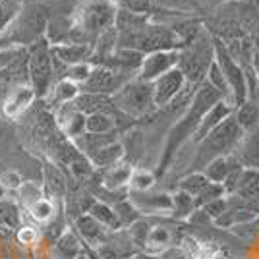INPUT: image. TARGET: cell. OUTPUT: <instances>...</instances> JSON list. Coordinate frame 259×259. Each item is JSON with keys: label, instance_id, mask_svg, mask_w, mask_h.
<instances>
[{"label": "cell", "instance_id": "obj_1", "mask_svg": "<svg viewBox=\"0 0 259 259\" xmlns=\"http://www.w3.org/2000/svg\"><path fill=\"white\" fill-rule=\"evenodd\" d=\"M219 101H223V99L219 97V93L207 81H201L199 85H195L194 95L190 99L184 114L174 122L170 130H168V134H166V141H164V147H162L159 168H157V174H155L157 178H161L162 174L168 170V166L172 164L174 155L178 153V149L182 147L184 143L192 141L201 118L207 114V110L213 105H217Z\"/></svg>", "mask_w": 259, "mask_h": 259}, {"label": "cell", "instance_id": "obj_2", "mask_svg": "<svg viewBox=\"0 0 259 259\" xmlns=\"http://www.w3.org/2000/svg\"><path fill=\"white\" fill-rule=\"evenodd\" d=\"M242 138H244V130L238 126L234 112H232L209 136H205L197 143V151H195V157L190 162L188 172H201L207 166V162H211L213 159L232 155L236 151L238 143L242 141Z\"/></svg>", "mask_w": 259, "mask_h": 259}, {"label": "cell", "instance_id": "obj_3", "mask_svg": "<svg viewBox=\"0 0 259 259\" xmlns=\"http://www.w3.org/2000/svg\"><path fill=\"white\" fill-rule=\"evenodd\" d=\"M184 47L182 39L176 35L170 25L147 22L140 29L118 33L116 37V49H130L138 51L143 56L157 53V51H180Z\"/></svg>", "mask_w": 259, "mask_h": 259}, {"label": "cell", "instance_id": "obj_4", "mask_svg": "<svg viewBox=\"0 0 259 259\" xmlns=\"http://www.w3.org/2000/svg\"><path fill=\"white\" fill-rule=\"evenodd\" d=\"M213 58V37L205 31H199L190 43H186L180 49L178 68L188 83L199 85L205 79Z\"/></svg>", "mask_w": 259, "mask_h": 259}, {"label": "cell", "instance_id": "obj_5", "mask_svg": "<svg viewBox=\"0 0 259 259\" xmlns=\"http://www.w3.org/2000/svg\"><path fill=\"white\" fill-rule=\"evenodd\" d=\"M49 27V10L41 2H27L20 8L16 18L8 25L10 29V43L29 47L35 41L47 37Z\"/></svg>", "mask_w": 259, "mask_h": 259}, {"label": "cell", "instance_id": "obj_6", "mask_svg": "<svg viewBox=\"0 0 259 259\" xmlns=\"http://www.w3.org/2000/svg\"><path fill=\"white\" fill-rule=\"evenodd\" d=\"M54 76V56L49 39L43 37L27 47V79L35 97H45Z\"/></svg>", "mask_w": 259, "mask_h": 259}, {"label": "cell", "instance_id": "obj_7", "mask_svg": "<svg viewBox=\"0 0 259 259\" xmlns=\"http://www.w3.org/2000/svg\"><path fill=\"white\" fill-rule=\"evenodd\" d=\"M112 103L116 110L128 116H149L157 110L153 101V87L147 81L132 77L112 95Z\"/></svg>", "mask_w": 259, "mask_h": 259}, {"label": "cell", "instance_id": "obj_8", "mask_svg": "<svg viewBox=\"0 0 259 259\" xmlns=\"http://www.w3.org/2000/svg\"><path fill=\"white\" fill-rule=\"evenodd\" d=\"M213 56H215L217 66L221 68V72H223V76H225L228 87H230L232 105H234V108L240 107L242 103H246L249 99L248 77H246L244 68L230 56L225 41L223 39H217V37L213 39Z\"/></svg>", "mask_w": 259, "mask_h": 259}, {"label": "cell", "instance_id": "obj_9", "mask_svg": "<svg viewBox=\"0 0 259 259\" xmlns=\"http://www.w3.org/2000/svg\"><path fill=\"white\" fill-rule=\"evenodd\" d=\"M132 76L122 74L116 70H110L105 66H93L87 79L79 85V93H91V95H107L112 97Z\"/></svg>", "mask_w": 259, "mask_h": 259}, {"label": "cell", "instance_id": "obj_10", "mask_svg": "<svg viewBox=\"0 0 259 259\" xmlns=\"http://www.w3.org/2000/svg\"><path fill=\"white\" fill-rule=\"evenodd\" d=\"M178 60H180V51H176V49L174 51H157V53L145 54L136 77L141 79V81L153 83L157 77H161L162 74H166L172 68H176Z\"/></svg>", "mask_w": 259, "mask_h": 259}, {"label": "cell", "instance_id": "obj_11", "mask_svg": "<svg viewBox=\"0 0 259 259\" xmlns=\"http://www.w3.org/2000/svg\"><path fill=\"white\" fill-rule=\"evenodd\" d=\"M186 77L180 72V68L176 66L170 72L162 74L161 77H157L151 83L153 87V101L157 108H166L172 101L182 95L184 87H186Z\"/></svg>", "mask_w": 259, "mask_h": 259}, {"label": "cell", "instance_id": "obj_12", "mask_svg": "<svg viewBox=\"0 0 259 259\" xmlns=\"http://www.w3.org/2000/svg\"><path fill=\"white\" fill-rule=\"evenodd\" d=\"M130 203L140 211L141 215H170L172 199L166 192H128Z\"/></svg>", "mask_w": 259, "mask_h": 259}, {"label": "cell", "instance_id": "obj_13", "mask_svg": "<svg viewBox=\"0 0 259 259\" xmlns=\"http://www.w3.org/2000/svg\"><path fill=\"white\" fill-rule=\"evenodd\" d=\"M0 79L29 81L27 79V47H14L0 53Z\"/></svg>", "mask_w": 259, "mask_h": 259}, {"label": "cell", "instance_id": "obj_14", "mask_svg": "<svg viewBox=\"0 0 259 259\" xmlns=\"http://www.w3.org/2000/svg\"><path fill=\"white\" fill-rule=\"evenodd\" d=\"M51 51L56 62L62 66H76L81 62H89L93 56V45L85 43H58L51 45Z\"/></svg>", "mask_w": 259, "mask_h": 259}, {"label": "cell", "instance_id": "obj_15", "mask_svg": "<svg viewBox=\"0 0 259 259\" xmlns=\"http://www.w3.org/2000/svg\"><path fill=\"white\" fill-rule=\"evenodd\" d=\"M56 124L68 140H76L81 134H85V114L79 112L72 103H66L60 107L56 114Z\"/></svg>", "mask_w": 259, "mask_h": 259}, {"label": "cell", "instance_id": "obj_16", "mask_svg": "<svg viewBox=\"0 0 259 259\" xmlns=\"http://www.w3.org/2000/svg\"><path fill=\"white\" fill-rule=\"evenodd\" d=\"M244 168L259 170V126L249 132H244V138L232 153Z\"/></svg>", "mask_w": 259, "mask_h": 259}, {"label": "cell", "instance_id": "obj_17", "mask_svg": "<svg viewBox=\"0 0 259 259\" xmlns=\"http://www.w3.org/2000/svg\"><path fill=\"white\" fill-rule=\"evenodd\" d=\"M232 112H234V107L228 105V103H225V101H219L217 105H213V107L207 110L205 116L201 118V122H199V126H197V130H195L194 138H192V143L197 145V143L203 140L205 136H209V134L223 122V120L228 118Z\"/></svg>", "mask_w": 259, "mask_h": 259}, {"label": "cell", "instance_id": "obj_18", "mask_svg": "<svg viewBox=\"0 0 259 259\" xmlns=\"http://www.w3.org/2000/svg\"><path fill=\"white\" fill-rule=\"evenodd\" d=\"M72 105L83 112L85 116L89 114H95V112H105V114H112L116 112V107L112 103V97H107V95H91V93H79Z\"/></svg>", "mask_w": 259, "mask_h": 259}, {"label": "cell", "instance_id": "obj_19", "mask_svg": "<svg viewBox=\"0 0 259 259\" xmlns=\"http://www.w3.org/2000/svg\"><path fill=\"white\" fill-rule=\"evenodd\" d=\"M76 228L77 232H79V236L83 238L89 246H93V248L101 246L108 238V234H110V230H107L103 225H99L97 221L91 215H87V213L85 215H79L76 219Z\"/></svg>", "mask_w": 259, "mask_h": 259}, {"label": "cell", "instance_id": "obj_20", "mask_svg": "<svg viewBox=\"0 0 259 259\" xmlns=\"http://www.w3.org/2000/svg\"><path fill=\"white\" fill-rule=\"evenodd\" d=\"M238 166H242V164L238 162L234 155H225V157H217L211 162H207V166L201 172L205 174V178L209 182L223 184L228 174L232 172L234 168H238Z\"/></svg>", "mask_w": 259, "mask_h": 259}, {"label": "cell", "instance_id": "obj_21", "mask_svg": "<svg viewBox=\"0 0 259 259\" xmlns=\"http://www.w3.org/2000/svg\"><path fill=\"white\" fill-rule=\"evenodd\" d=\"M87 159H89V162H91L93 166L107 170L110 166H114V164H118V162L124 161V145H122L120 141H112V143H108L105 147H101V149L95 151L93 155H89Z\"/></svg>", "mask_w": 259, "mask_h": 259}, {"label": "cell", "instance_id": "obj_22", "mask_svg": "<svg viewBox=\"0 0 259 259\" xmlns=\"http://www.w3.org/2000/svg\"><path fill=\"white\" fill-rule=\"evenodd\" d=\"M112 141H118L116 138V132H110V134H81L79 138L74 140V145H76V149L81 155H93L95 151H99L101 147H105L108 143H112Z\"/></svg>", "mask_w": 259, "mask_h": 259}, {"label": "cell", "instance_id": "obj_23", "mask_svg": "<svg viewBox=\"0 0 259 259\" xmlns=\"http://www.w3.org/2000/svg\"><path fill=\"white\" fill-rule=\"evenodd\" d=\"M132 164L130 162H118L114 166H110L103 174V184H105V190L110 192H120L124 190L130 182V176H132Z\"/></svg>", "mask_w": 259, "mask_h": 259}, {"label": "cell", "instance_id": "obj_24", "mask_svg": "<svg viewBox=\"0 0 259 259\" xmlns=\"http://www.w3.org/2000/svg\"><path fill=\"white\" fill-rule=\"evenodd\" d=\"M45 192L51 197H62L66 194V178L60 168V164L45 162Z\"/></svg>", "mask_w": 259, "mask_h": 259}, {"label": "cell", "instance_id": "obj_25", "mask_svg": "<svg viewBox=\"0 0 259 259\" xmlns=\"http://www.w3.org/2000/svg\"><path fill=\"white\" fill-rule=\"evenodd\" d=\"M33 97H35V93H33V89L29 85L16 87V91L12 93L10 99H8V101H6V105H4V112H6V116H10V118L20 116L23 110L31 105Z\"/></svg>", "mask_w": 259, "mask_h": 259}, {"label": "cell", "instance_id": "obj_26", "mask_svg": "<svg viewBox=\"0 0 259 259\" xmlns=\"http://www.w3.org/2000/svg\"><path fill=\"white\" fill-rule=\"evenodd\" d=\"M87 215H91L99 225H103V227L107 228V230H110V232H116V230L122 228V225H120L118 217H116V213H114L112 205H108V203H105V201H97V199H95L93 205L89 207Z\"/></svg>", "mask_w": 259, "mask_h": 259}, {"label": "cell", "instance_id": "obj_27", "mask_svg": "<svg viewBox=\"0 0 259 259\" xmlns=\"http://www.w3.org/2000/svg\"><path fill=\"white\" fill-rule=\"evenodd\" d=\"M234 118H236L238 126L249 132V130L257 128L259 126V103L248 99L246 103H242L240 107L234 108Z\"/></svg>", "mask_w": 259, "mask_h": 259}, {"label": "cell", "instance_id": "obj_28", "mask_svg": "<svg viewBox=\"0 0 259 259\" xmlns=\"http://www.w3.org/2000/svg\"><path fill=\"white\" fill-rule=\"evenodd\" d=\"M172 240H174V232L170 230V227H166V225H157V227H155V225H153L143 251H149V253H153V251H155V253H157V251H162V249H166L172 244Z\"/></svg>", "mask_w": 259, "mask_h": 259}, {"label": "cell", "instance_id": "obj_29", "mask_svg": "<svg viewBox=\"0 0 259 259\" xmlns=\"http://www.w3.org/2000/svg\"><path fill=\"white\" fill-rule=\"evenodd\" d=\"M203 81H207L209 85L213 87L217 93H219V97L223 99L225 103L232 105V93H230V87H228L227 79H225L223 72H221V68L217 66L215 58H213V62H211V66H209V70H207L205 79H203ZM232 107H234V105H232Z\"/></svg>", "mask_w": 259, "mask_h": 259}, {"label": "cell", "instance_id": "obj_30", "mask_svg": "<svg viewBox=\"0 0 259 259\" xmlns=\"http://www.w3.org/2000/svg\"><path fill=\"white\" fill-rule=\"evenodd\" d=\"M170 199H172V211H170V217L176 219V221H184V219H190L195 211V203L194 197L188 194H184L180 190H174L170 194Z\"/></svg>", "mask_w": 259, "mask_h": 259}, {"label": "cell", "instance_id": "obj_31", "mask_svg": "<svg viewBox=\"0 0 259 259\" xmlns=\"http://www.w3.org/2000/svg\"><path fill=\"white\" fill-rule=\"evenodd\" d=\"M85 132L87 134H110L116 132V120L112 114L95 112L85 116Z\"/></svg>", "mask_w": 259, "mask_h": 259}, {"label": "cell", "instance_id": "obj_32", "mask_svg": "<svg viewBox=\"0 0 259 259\" xmlns=\"http://www.w3.org/2000/svg\"><path fill=\"white\" fill-rule=\"evenodd\" d=\"M207 186H209V180L205 178L203 172H186L182 178L178 180V184H176V190H180L184 194L195 197V195L199 194L203 188H207Z\"/></svg>", "mask_w": 259, "mask_h": 259}, {"label": "cell", "instance_id": "obj_33", "mask_svg": "<svg viewBox=\"0 0 259 259\" xmlns=\"http://www.w3.org/2000/svg\"><path fill=\"white\" fill-rule=\"evenodd\" d=\"M79 95V85L70 79H60L53 89V103L62 107L66 103H72Z\"/></svg>", "mask_w": 259, "mask_h": 259}, {"label": "cell", "instance_id": "obj_34", "mask_svg": "<svg viewBox=\"0 0 259 259\" xmlns=\"http://www.w3.org/2000/svg\"><path fill=\"white\" fill-rule=\"evenodd\" d=\"M0 228H20V209L16 203L0 199Z\"/></svg>", "mask_w": 259, "mask_h": 259}, {"label": "cell", "instance_id": "obj_35", "mask_svg": "<svg viewBox=\"0 0 259 259\" xmlns=\"http://www.w3.org/2000/svg\"><path fill=\"white\" fill-rule=\"evenodd\" d=\"M112 209H114V213H116V217H118L122 228L134 225L136 221H140L141 217H143L136 207L130 203L128 197H126V199H122V201H116V203L112 205Z\"/></svg>", "mask_w": 259, "mask_h": 259}, {"label": "cell", "instance_id": "obj_36", "mask_svg": "<svg viewBox=\"0 0 259 259\" xmlns=\"http://www.w3.org/2000/svg\"><path fill=\"white\" fill-rule=\"evenodd\" d=\"M58 249H60V253H62V257L64 259H74L76 255L81 253V242L76 238L74 232H66L62 236L58 238Z\"/></svg>", "mask_w": 259, "mask_h": 259}, {"label": "cell", "instance_id": "obj_37", "mask_svg": "<svg viewBox=\"0 0 259 259\" xmlns=\"http://www.w3.org/2000/svg\"><path fill=\"white\" fill-rule=\"evenodd\" d=\"M155 182H157V176L153 172H147V170H132L128 186L132 192H147V190H151Z\"/></svg>", "mask_w": 259, "mask_h": 259}, {"label": "cell", "instance_id": "obj_38", "mask_svg": "<svg viewBox=\"0 0 259 259\" xmlns=\"http://www.w3.org/2000/svg\"><path fill=\"white\" fill-rule=\"evenodd\" d=\"M225 190H223V186L221 184H215V182H209L207 188H203L199 194L194 197V203H195V209H201L203 205L207 203H211V201H215L219 197H225Z\"/></svg>", "mask_w": 259, "mask_h": 259}, {"label": "cell", "instance_id": "obj_39", "mask_svg": "<svg viewBox=\"0 0 259 259\" xmlns=\"http://www.w3.org/2000/svg\"><path fill=\"white\" fill-rule=\"evenodd\" d=\"M20 8V0H0V31H4L10 25Z\"/></svg>", "mask_w": 259, "mask_h": 259}, {"label": "cell", "instance_id": "obj_40", "mask_svg": "<svg viewBox=\"0 0 259 259\" xmlns=\"http://www.w3.org/2000/svg\"><path fill=\"white\" fill-rule=\"evenodd\" d=\"M91 68H93V66L89 64V62H81V64H76V66H66L64 79H70V81H74L77 85H81L87 79V76H89Z\"/></svg>", "mask_w": 259, "mask_h": 259}, {"label": "cell", "instance_id": "obj_41", "mask_svg": "<svg viewBox=\"0 0 259 259\" xmlns=\"http://www.w3.org/2000/svg\"><path fill=\"white\" fill-rule=\"evenodd\" d=\"M31 215L37 219V221H51L54 215V207H53V201L51 199H47V197H43V199H37L35 203L31 205Z\"/></svg>", "mask_w": 259, "mask_h": 259}, {"label": "cell", "instance_id": "obj_42", "mask_svg": "<svg viewBox=\"0 0 259 259\" xmlns=\"http://www.w3.org/2000/svg\"><path fill=\"white\" fill-rule=\"evenodd\" d=\"M201 211H203V213L207 215V219H211V221L215 223L219 217H223L228 211L227 195H225V197H219V199L211 201V203H207V205H203V207H201Z\"/></svg>", "mask_w": 259, "mask_h": 259}, {"label": "cell", "instance_id": "obj_43", "mask_svg": "<svg viewBox=\"0 0 259 259\" xmlns=\"http://www.w3.org/2000/svg\"><path fill=\"white\" fill-rule=\"evenodd\" d=\"M118 8H124L128 12H136V14H149L153 6V0H112Z\"/></svg>", "mask_w": 259, "mask_h": 259}, {"label": "cell", "instance_id": "obj_44", "mask_svg": "<svg viewBox=\"0 0 259 259\" xmlns=\"http://www.w3.org/2000/svg\"><path fill=\"white\" fill-rule=\"evenodd\" d=\"M249 68H251L255 79L259 81V35L251 39V60H249Z\"/></svg>", "mask_w": 259, "mask_h": 259}, {"label": "cell", "instance_id": "obj_45", "mask_svg": "<svg viewBox=\"0 0 259 259\" xmlns=\"http://www.w3.org/2000/svg\"><path fill=\"white\" fill-rule=\"evenodd\" d=\"M33 238H35V232H33L31 228H22L20 230V240H22L23 244H31Z\"/></svg>", "mask_w": 259, "mask_h": 259}, {"label": "cell", "instance_id": "obj_46", "mask_svg": "<svg viewBox=\"0 0 259 259\" xmlns=\"http://www.w3.org/2000/svg\"><path fill=\"white\" fill-rule=\"evenodd\" d=\"M128 259H159V257H153V255H134V257H128Z\"/></svg>", "mask_w": 259, "mask_h": 259}, {"label": "cell", "instance_id": "obj_47", "mask_svg": "<svg viewBox=\"0 0 259 259\" xmlns=\"http://www.w3.org/2000/svg\"><path fill=\"white\" fill-rule=\"evenodd\" d=\"M74 259H89V255H87V253H83V251H81V253H79V255H76V257Z\"/></svg>", "mask_w": 259, "mask_h": 259}, {"label": "cell", "instance_id": "obj_48", "mask_svg": "<svg viewBox=\"0 0 259 259\" xmlns=\"http://www.w3.org/2000/svg\"><path fill=\"white\" fill-rule=\"evenodd\" d=\"M0 199H4V184L0 182Z\"/></svg>", "mask_w": 259, "mask_h": 259}, {"label": "cell", "instance_id": "obj_49", "mask_svg": "<svg viewBox=\"0 0 259 259\" xmlns=\"http://www.w3.org/2000/svg\"><path fill=\"white\" fill-rule=\"evenodd\" d=\"M253 4H255V8L259 10V0H253Z\"/></svg>", "mask_w": 259, "mask_h": 259}, {"label": "cell", "instance_id": "obj_50", "mask_svg": "<svg viewBox=\"0 0 259 259\" xmlns=\"http://www.w3.org/2000/svg\"><path fill=\"white\" fill-rule=\"evenodd\" d=\"M255 221H257V223H259V215H257V219H255Z\"/></svg>", "mask_w": 259, "mask_h": 259}, {"label": "cell", "instance_id": "obj_51", "mask_svg": "<svg viewBox=\"0 0 259 259\" xmlns=\"http://www.w3.org/2000/svg\"><path fill=\"white\" fill-rule=\"evenodd\" d=\"M257 27H259V25H257Z\"/></svg>", "mask_w": 259, "mask_h": 259}]
</instances>
